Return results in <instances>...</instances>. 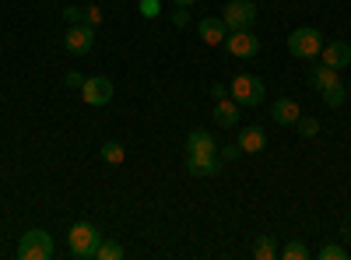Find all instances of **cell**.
<instances>
[{"label":"cell","instance_id":"cell-1","mask_svg":"<svg viewBox=\"0 0 351 260\" xmlns=\"http://www.w3.org/2000/svg\"><path fill=\"white\" fill-rule=\"evenodd\" d=\"M99 243H102V233H99L92 222H77V225H71V233H67V250H71L74 260H95Z\"/></svg>","mask_w":351,"mask_h":260},{"label":"cell","instance_id":"cell-2","mask_svg":"<svg viewBox=\"0 0 351 260\" xmlns=\"http://www.w3.org/2000/svg\"><path fill=\"white\" fill-rule=\"evenodd\" d=\"M53 253H56V246H53V236L46 228H32V233H25L21 243H18L21 260H49Z\"/></svg>","mask_w":351,"mask_h":260},{"label":"cell","instance_id":"cell-3","mask_svg":"<svg viewBox=\"0 0 351 260\" xmlns=\"http://www.w3.org/2000/svg\"><path fill=\"white\" fill-rule=\"evenodd\" d=\"M319 49H324V36L316 28H295L288 36V53L295 60H313V56H319Z\"/></svg>","mask_w":351,"mask_h":260},{"label":"cell","instance_id":"cell-4","mask_svg":"<svg viewBox=\"0 0 351 260\" xmlns=\"http://www.w3.org/2000/svg\"><path fill=\"white\" fill-rule=\"evenodd\" d=\"M263 95H267V84H263L256 74H236L232 78V99L239 106H260Z\"/></svg>","mask_w":351,"mask_h":260},{"label":"cell","instance_id":"cell-5","mask_svg":"<svg viewBox=\"0 0 351 260\" xmlns=\"http://www.w3.org/2000/svg\"><path fill=\"white\" fill-rule=\"evenodd\" d=\"M225 53L228 56H239V60H253V56L260 53V36H253L250 28H236V32L225 36Z\"/></svg>","mask_w":351,"mask_h":260},{"label":"cell","instance_id":"cell-6","mask_svg":"<svg viewBox=\"0 0 351 260\" xmlns=\"http://www.w3.org/2000/svg\"><path fill=\"white\" fill-rule=\"evenodd\" d=\"M221 21H225L228 32H236V28H253V21H256V8L250 4V0H228Z\"/></svg>","mask_w":351,"mask_h":260},{"label":"cell","instance_id":"cell-7","mask_svg":"<svg viewBox=\"0 0 351 260\" xmlns=\"http://www.w3.org/2000/svg\"><path fill=\"white\" fill-rule=\"evenodd\" d=\"M92 46H95V28L92 25H71L67 32H64V49L71 53V56H84V53H92Z\"/></svg>","mask_w":351,"mask_h":260},{"label":"cell","instance_id":"cell-8","mask_svg":"<svg viewBox=\"0 0 351 260\" xmlns=\"http://www.w3.org/2000/svg\"><path fill=\"white\" fill-rule=\"evenodd\" d=\"M81 99H84L88 106H109V102H112V81H109V78H84Z\"/></svg>","mask_w":351,"mask_h":260},{"label":"cell","instance_id":"cell-9","mask_svg":"<svg viewBox=\"0 0 351 260\" xmlns=\"http://www.w3.org/2000/svg\"><path fill=\"white\" fill-rule=\"evenodd\" d=\"M218 155V144L208 130H190L186 137V158H215Z\"/></svg>","mask_w":351,"mask_h":260},{"label":"cell","instance_id":"cell-10","mask_svg":"<svg viewBox=\"0 0 351 260\" xmlns=\"http://www.w3.org/2000/svg\"><path fill=\"white\" fill-rule=\"evenodd\" d=\"M319 64H327L334 71L348 67L351 64V46L344 39H334V43H324V49H319Z\"/></svg>","mask_w":351,"mask_h":260},{"label":"cell","instance_id":"cell-11","mask_svg":"<svg viewBox=\"0 0 351 260\" xmlns=\"http://www.w3.org/2000/svg\"><path fill=\"white\" fill-rule=\"evenodd\" d=\"M236 144H239L243 155H260L263 148H267V134H263L260 127H239Z\"/></svg>","mask_w":351,"mask_h":260},{"label":"cell","instance_id":"cell-12","mask_svg":"<svg viewBox=\"0 0 351 260\" xmlns=\"http://www.w3.org/2000/svg\"><path fill=\"white\" fill-rule=\"evenodd\" d=\"M197 32H200L204 46H221V43H225V36H228V28H225V21H221V18H200Z\"/></svg>","mask_w":351,"mask_h":260},{"label":"cell","instance_id":"cell-13","mask_svg":"<svg viewBox=\"0 0 351 260\" xmlns=\"http://www.w3.org/2000/svg\"><path fill=\"white\" fill-rule=\"evenodd\" d=\"M313 88L324 95L327 88H334V84H341V71H334V67H327V64H319V67H309V78H306Z\"/></svg>","mask_w":351,"mask_h":260},{"label":"cell","instance_id":"cell-14","mask_svg":"<svg viewBox=\"0 0 351 260\" xmlns=\"http://www.w3.org/2000/svg\"><path fill=\"white\" fill-rule=\"evenodd\" d=\"M271 117H274V123H281V127H295V120L302 117V109H299L295 99H278V102L271 106Z\"/></svg>","mask_w":351,"mask_h":260},{"label":"cell","instance_id":"cell-15","mask_svg":"<svg viewBox=\"0 0 351 260\" xmlns=\"http://www.w3.org/2000/svg\"><path fill=\"white\" fill-rule=\"evenodd\" d=\"M215 123L225 127V130L236 127V123H239V102H236V99H218V102H215Z\"/></svg>","mask_w":351,"mask_h":260},{"label":"cell","instance_id":"cell-16","mask_svg":"<svg viewBox=\"0 0 351 260\" xmlns=\"http://www.w3.org/2000/svg\"><path fill=\"white\" fill-rule=\"evenodd\" d=\"M186 172L190 176H200V180H211L221 172V158H186Z\"/></svg>","mask_w":351,"mask_h":260},{"label":"cell","instance_id":"cell-17","mask_svg":"<svg viewBox=\"0 0 351 260\" xmlns=\"http://www.w3.org/2000/svg\"><path fill=\"white\" fill-rule=\"evenodd\" d=\"M281 250H278V243H274V236H260L256 243H253V257L256 260H274Z\"/></svg>","mask_w":351,"mask_h":260},{"label":"cell","instance_id":"cell-18","mask_svg":"<svg viewBox=\"0 0 351 260\" xmlns=\"http://www.w3.org/2000/svg\"><path fill=\"white\" fill-rule=\"evenodd\" d=\"M278 257H285V260H309L313 250H309L302 239H291V243H285V250H281Z\"/></svg>","mask_w":351,"mask_h":260},{"label":"cell","instance_id":"cell-19","mask_svg":"<svg viewBox=\"0 0 351 260\" xmlns=\"http://www.w3.org/2000/svg\"><path fill=\"white\" fill-rule=\"evenodd\" d=\"M123 257V246L116 243V239H109V236H102V243H99V253H95V260H120Z\"/></svg>","mask_w":351,"mask_h":260},{"label":"cell","instance_id":"cell-20","mask_svg":"<svg viewBox=\"0 0 351 260\" xmlns=\"http://www.w3.org/2000/svg\"><path fill=\"white\" fill-rule=\"evenodd\" d=\"M99 155L109 162V165H120L123 158H127V152H123V144H116V141H106L102 148H99Z\"/></svg>","mask_w":351,"mask_h":260},{"label":"cell","instance_id":"cell-21","mask_svg":"<svg viewBox=\"0 0 351 260\" xmlns=\"http://www.w3.org/2000/svg\"><path fill=\"white\" fill-rule=\"evenodd\" d=\"M316 257L319 260H344V246H337V243H324L316 250Z\"/></svg>","mask_w":351,"mask_h":260},{"label":"cell","instance_id":"cell-22","mask_svg":"<svg viewBox=\"0 0 351 260\" xmlns=\"http://www.w3.org/2000/svg\"><path fill=\"white\" fill-rule=\"evenodd\" d=\"M344 95H348V92H344V81H341V84H334V88L324 92V102H327L330 109H337V106L344 102Z\"/></svg>","mask_w":351,"mask_h":260},{"label":"cell","instance_id":"cell-23","mask_svg":"<svg viewBox=\"0 0 351 260\" xmlns=\"http://www.w3.org/2000/svg\"><path fill=\"white\" fill-rule=\"evenodd\" d=\"M295 130H299L302 137H316V134H319V123H316L313 117H299V120H295Z\"/></svg>","mask_w":351,"mask_h":260},{"label":"cell","instance_id":"cell-24","mask_svg":"<svg viewBox=\"0 0 351 260\" xmlns=\"http://www.w3.org/2000/svg\"><path fill=\"white\" fill-rule=\"evenodd\" d=\"M141 14L144 18H158L162 14V4H158V0H141Z\"/></svg>","mask_w":351,"mask_h":260},{"label":"cell","instance_id":"cell-25","mask_svg":"<svg viewBox=\"0 0 351 260\" xmlns=\"http://www.w3.org/2000/svg\"><path fill=\"white\" fill-rule=\"evenodd\" d=\"M243 152H239V144H225V148H218V158L221 162H236Z\"/></svg>","mask_w":351,"mask_h":260},{"label":"cell","instance_id":"cell-26","mask_svg":"<svg viewBox=\"0 0 351 260\" xmlns=\"http://www.w3.org/2000/svg\"><path fill=\"white\" fill-rule=\"evenodd\" d=\"M84 25L99 28V25H102V11H99V8H84Z\"/></svg>","mask_w":351,"mask_h":260},{"label":"cell","instance_id":"cell-27","mask_svg":"<svg viewBox=\"0 0 351 260\" xmlns=\"http://www.w3.org/2000/svg\"><path fill=\"white\" fill-rule=\"evenodd\" d=\"M64 18H67V25H81L84 21V8H64Z\"/></svg>","mask_w":351,"mask_h":260},{"label":"cell","instance_id":"cell-28","mask_svg":"<svg viewBox=\"0 0 351 260\" xmlns=\"http://www.w3.org/2000/svg\"><path fill=\"white\" fill-rule=\"evenodd\" d=\"M64 84H67V88H77V92H81V84H84V78H81L77 71H71V74L64 78Z\"/></svg>","mask_w":351,"mask_h":260},{"label":"cell","instance_id":"cell-29","mask_svg":"<svg viewBox=\"0 0 351 260\" xmlns=\"http://www.w3.org/2000/svg\"><path fill=\"white\" fill-rule=\"evenodd\" d=\"M172 21H176V25H186V21H190V8H176V11H172Z\"/></svg>","mask_w":351,"mask_h":260},{"label":"cell","instance_id":"cell-30","mask_svg":"<svg viewBox=\"0 0 351 260\" xmlns=\"http://www.w3.org/2000/svg\"><path fill=\"white\" fill-rule=\"evenodd\" d=\"M172 4H176V8H193L197 0H172Z\"/></svg>","mask_w":351,"mask_h":260}]
</instances>
